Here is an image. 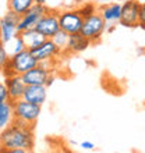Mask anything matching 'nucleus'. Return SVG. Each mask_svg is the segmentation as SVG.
Listing matches in <instances>:
<instances>
[{
  "label": "nucleus",
  "instance_id": "nucleus-1",
  "mask_svg": "<svg viewBox=\"0 0 145 153\" xmlns=\"http://www.w3.org/2000/svg\"><path fill=\"white\" fill-rule=\"evenodd\" d=\"M35 145V137H34V127L25 124L20 120L13 121L11 124L4 129H0V152H6L11 149L32 150Z\"/></svg>",
  "mask_w": 145,
  "mask_h": 153
},
{
  "label": "nucleus",
  "instance_id": "nucleus-2",
  "mask_svg": "<svg viewBox=\"0 0 145 153\" xmlns=\"http://www.w3.org/2000/svg\"><path fill=\"white\" fill-rule=\"evenodd\" d=\"M106 27H108V24L102 18L101 13L96 11V13H93L92 16L84 18V22H82V27H81L80 32L85 38H88L91 40V43H96V42L101 40Z\"/></svg>",
  "mask_w": 145,
  "mask_h": 153
},
{
  "label": "nucleus",
  "instance_id": "nucleus-3",
  "mask_svg": "<svg viewBox=\"0 0 145 153\" xmlns=\"http://www.w3.org/2000/svg\"><path fill=\"white\" fill-rule=\"evenodd\" d=\"M13 106H14V117H16V120H20L22 123H25V124L35 127L40 114L39 105H34L31 102L20 99V100L13 102Z\"/></svg>",
  "mask_w": 145,
  "mask_h": 153
},
{
  "label": "nucleus",
  "instance_id": "nucleus-4",
  "mask_svg": "<svg viewBox=\"0 0 145 153\" xmlns=\"http://www.w3.org/2000/svg\"><path fill=\"white\" fill-rule=\"evenodd\" d=\"M38 64H39V61L34 57L32 52L29 49H24L16 54H11L10 60H8V65L13 68L14 74H18V75L27 73L28 70L36 67Z\"/></svg>",
  "mask_w": 145,
  "mask_h": 153
},
{
  "label": "nucleus",
  "instance_id": "nucleus-5",
  "mask_svg": "<svg viewBox=\"0 0 145 153\" xmlns=\"http://www.w3.org/2000/svg\"><path fill=\"white\" fill-rule=\"evenodd\" d=\"M35 29L39 31L46 39H52L55 33L60 31V24H59V11L49 8L48 13H45L43 16L39 18L36 22Z\"/></svg>",
  "mask_w": 145,
  "mask_h": 153
},
{
  "label": "nucleus",
  "instance_id": "nucleus-6",
  "mask_svg": "<svg viewBox=\"0 0 145 153\" xmlns=\"http://www.w3.org/2000/svg\"><path fill=\"white\" fill-rule=\"evenodd\" d=\"M140 7H141L140 0H126L124 3H121V16L119 20V24L123 27H127V28L138 27Z\"/></svg>",
  "mask_w": 145,
  "mask_h": 153
},
{
  "label": "nucleus",
  "instance_id": "nucleus-7",
  "mask_svg": "<svg viewBox=\"0 0 145 153\" xmlns=\"http://www.w3.org/2000/svg\"><path fill=\"white\" fill-rule=\"evenodd\" d=\"M84 22V17L80 14L78 8L77 10H64V11H59V24H60V29H63L64 32L69 35L71 33H77L81 31Z\"/></svg>",
  "mask_w": 145,
  "mask_h": 153
},
{
  "label": "nucleus",
  "instance_id": "nucleus-8",
  "mask_svg": "<svg viewBox=\"0 0 145 153\" xmlns=\"http://www.w3.org/2000/svg\"><path fill=\"white\" fill-rule=\"evenodd\" d=\"M49 8L46 4H39V3H34V6L29 8L28 11L22 14L20 17V21H18V32H22V31H27V29L35 28L36 22L39 21V18L43 16L45 13L49 11Z\"/></svg>",
  "mask_w": 145,
  "mask_h": 153
},
{
  "label": "nucleus",
  "instance_id": "nucleus-9",
  "mask_svg": "<svg viewBox=\"0 0 145 153\" xmlns=\"http://www.w3.org/2000/svg\"><path fill=\"white\" fill-rule=\"evenodd\" d=\"M18 21H20V16L8 10L1 18H0V33H1V39H3V45H7L10 40L18 35Z\"/></svg>",
  "mask_w": 145,
  "mask_h": 153
},
{
  "label": "nucleus",
  "instance_id": "nucleus-10",
  "mask_svg": "<svg viewBox=\"0 0 145 153\" xmlns=\"http://www.w3.org/2000/svg\"><path fill=\"white\" fill-rule=\"evenodd\" d=\"M31 52L39 63H42V61H55L59 56L64 54L52 39H45L39 46H36Z\"/></svg>",
  "mask_w": 145,
  "mask_h": 153
},
{
  "label": "nucleus",
  "instance_id": "nucleus-11",
  "mask_svg": "<svg viewBox=\"0 0 145 153\" xmlns=\"http://www.w3.org/2000/svg\"><path fill=\"white\" fill-rule=\"evenodd\" d=\"M50 75H52L50 70L38 64L36 67L28 70L27 73L21 74V78L25 82V85H45L46 86V82H48Z\"/></svg>",
  "mask_w": 145,
  "mask_h": 153
},
{
  "label": "nucleus",
  "instance_id": "nucleus-12",
  "mask_svg": "<svg viewBox=\"0 0 145 153\" xmlns=\"http://www.w3.org/2000/svg\"><path fill=\"white\" fill-rule=\"evenodd\" d=\"M4 84L7 86V92H8V99L11 102L20 100L22 99V95H24L25 91V82L22 81L21 75L18 74H14L11 76H6L4 78Z\"/></svg>",
  "mask_w": 145,
  "mask_h": 153
},
{
  "label": "nucleus",
  "instance_id": "nucleus-13",
  "mask_svg": "<svg viewBox=\"0 0 145 153\" xmlns=\"http://www.w3.org/2000/svg\"><path fill=\"white\" fill-rule=\"evenodd\" d=\"M46 86L45 85H27L22 95V99L27 102H31L34 105L42 106L46 102Z\"/></svg>",
  "mask_w": 145,
  "mask_h": 153
},
{
  "label": "nucleus",
  "instance_id": "nucleus-14",
  "mask_svg": "<svg viewBox=\"0 0 145 153\" xmlns=\"http://www.w3.org/2000/svg\"><path fill=\"white\" fill-rule=\"evenodd\" d=\"M91 45V40L88 38H85L81 32L71 33L69 36V43L66 48V54H74V53H81L87 50Z\"/></svg>",
  "mask_w": 145,
  "mask_h": 153
},
{
  "label": "nucleus",
  "instance_id": "nucleus-15",
  "mask_svg": "<svg viewBox=\"0 0 145 153\" xmlns=\"http://www.w3.org/2000/svg\"><path fill=\"white\" fill-rule=\"evenodd\" d=\"M102 18L105 20L106 24H110V22H119L121 16V3H110V4H105L102 6L101 10Z\"/></svg>",
  "mask_w": 145,
  "mask_h": 153
},
{
  "label": "nucleus",
  "instance_id": "nucleus-16",
  "mask_svg": "<svg viewBox=\"0 0 145 153\" xmlns=\"http://www.w3.org/2000/svg\"><path fill=\"white\" fill-rule=\"evenodd\" d=\"M20 35H21V38H22V40H24L25 49H29V50H32L36 46H39V45L46 39V38H45L39 31H36L35 28L22 31V32H20Z\"/></svg>",
  "mask_w": 145,
  "mask_h": 153
},
{
  "label": "nucleus",
  "instance_id": "nucleus-17",
  "mask_svg": "<svg viewBox=\"0 0 145 153\" xmlns=\"http://www.w3.org/2000/svg\"><path fill=\"white\" fill-rule=\"evenodd\" d=\"M14 106L11 100H6L0 103V129H4L6 127L14 121Z\"/></svg>",
  "mask_w": 145,
  "mask_h": 153
},
{
  "label": "nucleus",
  "instance_id": "nucleus-18",
  "mask_svg": "<svg viewBox=\"0 0 145 153\" xmlns=\"http://www.w3.org/2000/svg\"><path fill=\"white\" fill-rule=\"evenodd\" d=\"M34 3H35V0H8L7 7L10 11L16 13V14H18L21 17L32 7Z\"/></svg>",
  "mask_w": 145,
  "mask_h": 153
},
{
  "label": "nucleus",
  "instance_id": "nucleus-19",
  "mask_svg": "<svg viewBox=\"0 0 145 153\" xmlns=\"http://www.w3.org/2000/svg\"><path fill=\"white\" fill-rule=\"evenodd\" d=\"M69 36H70L69 33L64 32L63 29H60V31L55 33V36L52 38V40L56 43V46L60 49L63 53L66 52V48H67V43H69ZM64 54H66V53H64Z\"/></svg>",
  "mask_w": 145,
  "mask_h": 153
},
{
  "label": "nucleus",
  "instance_id": "nucleus-20",
  "mask_svg": "<svg viewBox=\"0 0 145 153\" xmlns=\"http://www.w3.org/2000/svg\"><path fill=\"white\" fill-rule=\"evenodd\" d=\"M7 45H13L11 46V52H10V56L11 54H16V53L21 52V50H24L25 49V45H24V40H22V38H21V35L18 33L16 38L13 40H10Z\"/></svg>",
  "mask_w": 145,
  "mask_h": 153
},
{
  "label": "nucleus",
  "instance_id": "nucleus-21",
  "mask_svg": "<svg viewBox=\"0 0 145 153\" xmlns=\"http://www.w3.org/2000/svg\"><path fill=\"white\" fill-rule=\"evenodd\" d=\"M78 11H80V14L84 18H87V17L92 16L93 13H96V7H95V4L92 3H84V6H81L80 8H78Z\"/></svg>",
  "mask_w": 145,
  "mask_h": 153
},
{
  "label": "nucleus",
  "instance_id": "nucleus-22",
  "mask_svg": "<svg viewBox=\"0 0 145 153\" xmlns=\"http://www.w3.org/2000/svg\"><path fill=\"white\" fill-rule=\"evenodd\" d=\"M8 60H10V53L7 52L6 46H4V45H1V46H0V70L3 68L6 64H7Z\"/></svg>",
  "mask_w": 145,
  "mask_h": 153
},
{
  "label": "nucleus",
  "instance_id": "nucleus-23",
  "mask_svg": "<svg viewBox=\"0 0 145 153\" xmlns=\"http://www.w3.org/2000/svg\"><path fill=\"white\" fill-rule=\"evenodd\" d=\"M10 100L8 99V92H7V86L4 84V81H0V103L1 102Z\"/></svg>",
  "mask_w": 145,
  "mask_h": 153
},
{
  "label": "nucleus",
  "instance_id": "nucleus-24",
  "mask_svg": "<svg viewBox=\"0 0 145 153\" xmlns=\"http://www.w3.org/2000/svg\"><path fill=\"white\" fill-rule=\"evenodd\" d=\"M138 27H141L142 29H145V1H142L141 7H140V21H138Z\"/></svg>",
  "mask_w": 145,
  "mask_h": 153
},
{
  "label": "nucleus",
  "instance_id": "nucleus-25",
  "mask_svg": "<svg viewBox=\"0 0 145 153\" xmlns=\"http://www.w3.org/2000/svg\"><path fill=\"white\" fill-rule=\"evenodd\" d=\"M80 148H82L84 150H93L95 149V145L89 141H84V142H81L80 143Z\"/></svg>",
  "mask_w": 145,
  "mask_h": 153
},
{
  "label": "nucleus",
  "instance_id": "nucleus-26",
  "mask_svg": "<svg viewBox=\"0 0 145 153\" xmlns=\"http://www.w3.org/2000/svg\"><path fill=\"white\" fill-rule=\"evenodd\" d=\"M35 3H39V4H46L48 0H35Z\"/></svg>",
  "mask_w": 145,
  "mask_h": 153
},
{
  "label": "nucleus",
  "instance_id": "nucleus-27",
  "mask_svg": "<svg viewBox=\"0 0 145 153\" xmlns=\"http://www.w3.org/2000/svg\"><path fill=\"white\" fill-rule=\"evenodd\" d=\"M3 45V39H1V33H0V46Z\"/></svg>",
  "mask_w": 145,
  "mask_h": 153
}]
</instances>
